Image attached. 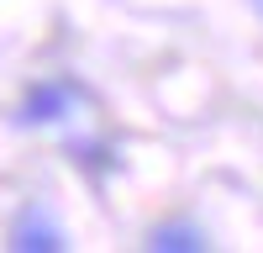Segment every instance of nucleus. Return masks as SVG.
Listing matches in <instances>:
<instances>
[{
	"label": "nucleus",
	"mask_w": 263,
	"mask_h": 253,
	"mask_svg": "<svg viewBox=\"0 0 263 253\" xmlns=\"http://www.w3.org/2000/svg\"><path fill=\"white\" fill-rule=\"evenodd\" d=\"M69 84L63 79H48V84H37V90L27 95V105H21V116L27 121H53V116H63V105H69Z\"/></svg>",
	"instance_id": "1"
},
{
	"label": "nucleus",
	"mask_w": 263,
	"mask_h": 253,
	"mask_svg": "<svg viewBox=\"0 0 263 253\" xmlns=\"http://www.w3.org/2000/svg\"><path fill=\"white\" fill-rule=\"evenodd\" d=\"M258 11H263V0H258Z\"/></svg>",
	"instance_id": "4"
},
{
	"label": "nucleus",
	"mask_w": 263,
	"mask_h": 253,
	"mask_svg": "<svg viewBox=\"0 0 263 253\" xmlns=\"http://www.w3.org/2000/svg\"><path fill=\"white\" fill-rule=\"evenodd\" d=\"M11 243H16V248H48V253H53V248H63V232H58L53 222H42V211H21Z\"/></svg>",
	"instance_id": "2"
},
{
	"label": "nucleus",
	"mask_w": 263,
	"mask_h": 253,
	"mask_svg": "<svg viewBox=\"0 0 263 253\" xmlns=\"http://www.w3.org/2000/svg\"><path fill=\"white\" fill-rule=\"evenodd\" d=\"M147 248H174V253H200L205 248V232H195V227H158L147 238Z\"/></svg>",
	"instance_id": "3"
}]
</instances>
